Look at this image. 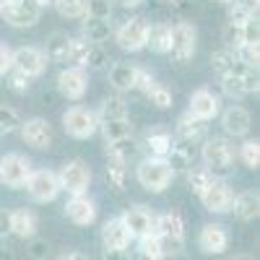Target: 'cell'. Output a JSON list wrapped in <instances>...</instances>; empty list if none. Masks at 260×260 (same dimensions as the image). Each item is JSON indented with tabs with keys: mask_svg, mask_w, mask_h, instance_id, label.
<instances>
[{
	"mask_svg": "<svg viewBox=\"0 0 260 260\" xmlns=\"http://www.w3.org/2000/svg\"><path fill=\"white\" fill-rule=\"evenodd\" d=\"M65 219L76 226H91L96 221V201L86 192L71 195V201L65 203Z\"/></svg>",
	"mask_w": 260,
	"mask_h": 260,
	"instance_id": "14",
	"label": "cell"
},
{
	"mask_svg": "<svg viewBox=\"0 0 260 260\" xmlns=\"http://www.w3.org/2000/svg\"><path fill=\"white\" fill-rule=\"evenodd\" d=\"M195 39H198V34H195V26L190 24H177L172 26V34H169V52L172 57H175L177 62H190L192 55H195Z\"/></svg>",
	"mask_w": 260,
	"mask_h": 260,
	"instance_id": "10",
	"label": "cell"
},
{
	"mask_svg": "<svg viewBox=\"0 0 260 260\" xmlns=\"http://www.w3.org/2000/svg\"><path fill=\"white\" fill-rule=\"evenodd\" d=\"M57 89L65 99H83L86 91H89V76H86V68H81V65H71V68L60 71L57 76Z\"/></svg>",
	"mask_w": 260,
	"mask_h": 260,
	"instance_id": "11",
	"label": "cell"
},
{
	"mask_svg": "<svg viewBox=\"0 0 260 260\" xmlns=\"http://www.w3.org/2000/svg\"><path fill=\"white\" fill-rule=\"evenodd\" d=\"M11 234V211L0 208V240Z\"/></svg>",
	"mask_w": 260,
	"mask_h": 260,
	"instance_id": "52",
	"label": "cell"
},
{
	"mask_svg": "<svg viewBox=\"0 0 260 260\" xmlns=\"http://www.w3.org/2000/svg\"><path fill=\"white\" fill-rule=\"evenodd\" d=\"M86 16L110 18L112 16V0H86Z\"/></svg>",
	"mask_w": 260,
	"mask_h": 260,
	"instance_id": "47",
	"label": "cell"
},
{
	"mask_svg": "<svg viewBox=\"0 0 260 260\" xmlns=\"http://www.w3.org/2000/svg\"><path fill=\"white\" fill-rule=\"evenodd\" d=\"M42 6L37 0H0V18L13 29H31L39 21Z\"/></svg>",
	"mask_w": 260,
	"mask_h": 260,
	"instance_id": "3",
	"label": "cell"
},
{
	"mask_svg": "<svg viewBox=\"0 0 260 260\" xmlns=\"http://www.w3.org/2000/svg\"><path fill=\"white\" fill-rule=\"evenodd\" d=\"M57 180H60V190H65L68 195L86 192L89 185H91V167L83 159H71V161H65L60 167Z\"/></svg>",
	"mask_w": 260,
	"mask_h": 260,
	"instance_id": "6",
	"label": "cell"
},
{
	"mask_svg": "<svg viewBox=\"0 0 260 260\" xmlns=\"http://www.w3.org/2000/svg\"><path fill=\"white\" fill-rule=\"evenodd\" d=\"M221 39H224V47H229V50H237L242 45V26L240 24H226V29H224V34H221Z\"/></svg>",
	"mask_w": 260,
	"mask_h": 260,
	"instance_id": "48",
	"label": "cell"
},
{
	"mask_svg": "<svg viewBox=\"0 0 260 260\" xmlns=\"http://www.w3.org/2000/svg\"><path fill=\"white\" fill-rule=\"evenodd\" d=\"M99 130H102V136H104V143H112V141H120V138L133 136V125H130V117L102 120V122H99Z\"/></svg>",
	"mask_w": 260,
	"mask_h": 260,
	"instance_id": "29",
	"label": "cell"
},
{
	"mask_svg": "<svg viewBox=\"0 0 260 260\" xmlns=\"http://www.w3.org/2000/svg\"><path fill=\"white\" fill-rule=\"evenodd\" d=\"M117 6H122V8H136V6H141L143 0H115Z\"/></svg>",
	"mask_w": 260,
	"mask_h": 260,
	"instance_id": "54",
	"label": "cell"
},
{
	"mask_svg": "<svg viewBox=\"0 0 260 260\" xmlns=\"http://www.w3.org/2000/svg\"><path fill=\"white\" fill-rule=\"evenodd\" d=\"M234 3H240V6L247 8L250 13H257V8H260V0H234Z\"/></svg>",
	"mask_w": 260,
	"mask_h": 260,
	"instance_id": "53",
	"label": "cell"
},
{
	"mask_svg": "<svg viewBox=\"0 0 260 260\" xmlns=\"http://www.w3.org/2000/svg\"><path fill=\"white\" fill-rule=\"evenodd\" d=\"M127 159H120V156H107V169H104V177L110 182L112 190L122 192L125 190V180H127V167H125Z\"/></svg>",
	"mask_w": 260,
	"mask_h": 260,
	"instance_id": "30",
	"label": "cell"
},
{
	"mask_svg": "<svg viewBox=\"0 0 260 260\" xmlns=\"http://www.w3.org/2000/svg\"><path fill=\"white\" fill-rule=\"evenodd\" d=\"M177 138L185 143H195V141H203L206 138V120L195 117L192 112H185L177 120Z\"/></svg>",
	"mask_w": 260,
	"mask_h": 260,
	"instance_id": "24",
	"label": "cell"
},
{
	"mask_svg": "<svg viewBox=\"0 0 260 260\" xmlns=\"http://www.w3.org/2000/svg\"><path fill=\"white\" fill-rule=\"evenodd\" d=\"M167 164L172 167V172H187L192 167V154L187 151V146H177V143H172V148L167 151Z\"/></svg>",
	"mask_w": 260,
	"mask_h": 260,
	"instance_id": "33",
	"label": "cell"
},
{
	"mask_svg": "<svg viewBox=\"0 0 260 260\" xmlns=\"http://www.w3.org/2000/svg\"><path fill=\"white\" fill-rule=\"evenodd\" d=\"M156 234L161 237L164 255L169 252H180L185 245V221L177 211H167L156 216Z\"/></svg>",
	"mask_w": 260,
	"mask_h": 260,
	"instance_id": "5",
	"label": "cell"
},
{
	"mask_svg": "<svg viewBox=\"0 0 260 260\" xmlns=\"http://www.w3.org/2000/svg\"><path fill=\"white\" fill-rule=\"evenodd\" d=\"M211 68L219 73V76H224V73L252 71V68H247V65H245L240 57H237V52L229 50V47H224V50H219V52H213V55H211Z\"/></svg>",
	"mask_w": 260,
	"mask_h": 260,
	"instance_id": "25",
	"label": "cell"
},
{
	"mask_svg": "<svg viewBox=\"0 0 260 260\" xmlns=\"http://www.w3.org/2000/svg\"><path fill=\"white\" fill-rule=\"evenodd\" d=\"M136 89H141V91L148 96V102L156 107V110H169V107H172V91L167 89L164 83H159L148 71H143V68H138Z\"/></svg>",
	"mask_w": 260,
	"mask_h": 260,
	"instance_id": "17",
	"label": "cell"
},
{
	"mask_svg": "<svg viewBox=\"0 0 260 260\" xmlns=\"http://www.w3.org/2000/svg\"><path fill=\"white\" fill-rule=\"evenodd\" d=\"M201 159L213 177H226L234 164V148L226 138H206L201 148Z\"/></svg>",
	"mask_w": 260,
	"mask_h": 260,
	"instance_id": "2",
	"label": "cell"
},
{
	"mask_svg": "<svg viewBox=\"0 0 260 260\" xmlns=\"http://www.w3.org/2000/svg\"><path fill=\"white\" fill-rule=\"evenodd\" d=\"M221 125H224V130L229 136H234V138H240V136H247L250 133V125H252V117H250V112L245 110V107H229V110L221 115Z\"/></svg>",
	"mask_w": 260,
	"mask_h": 260,
	"instance_id": "22",
	"label": "cell"
},
{
	"mask_svg": "<svg viewBox=\"0 0 260 260\" xmlns=\"http://www.w3.org/2000/svg\"><path fill=\"white\" fill-rule=\"evenodd\" d=\"M107 62H110V57H107V52L102 50V45H91L89 47V55H86L83 68L86 71H102Z\"/></svg>",
	"mask_w": 260,
	"mask_h": 260,
	"instance_id": "43",
	"label": "cell"
},
{
	"mask_svg": "<svg viewBox=\"0 0 260 260\" xmlns=\"http://www.w3.org/2000/svg\"><path fill=\"white\" fill-rule=\"evenodd\" d=\"M169 34H172V26L167 24H156V26H148V34H146V47H151V52H169Z\"/></svg>",
	"mask_w": 260,
	"mask_h": 260,
	"instance_id": "32",
	"label": "cell"
},
{
	"mask_svg": "<svg viewBox=\"0 0 260 260\" xmlns=\"http://www.w3.org/2000/svg\"><path fill=\"white\" fill-rule=\"evenodd\" d=\"M18 125H21V117H18V112L16 110H11V107H6V104H0V133H13V130H18Z\"/></svg>",
	"mask_w": 260,
	"mask_h": 260,
	"instance_id": "44",
	"label": "cell"
},
{
	"mask_svg": "<svg viewBox=\"0 0 260 260\" xmlns=\"http://www.w3.org/2000/svg\"><path fill=\"white\" fill-rule=\"evenodd\" d=\"M34 203H50L60 195V180L52 169H31V175L24 185Z\"/></svg>",
	"mask_w": 260,
	"mask_h": 260,
	"instance_id": "7",
	"label": "cell"
},
{
	"mask_svg": "<svg viewBox=\"0 0 260 260\" xmlns=\"http://www.w3.org/2000/svg\"><path fill=\"white\" fill-rule=\"evenodd\" d=\"M198 245L206 255H221L229 247V232L224 224H206L198 234Z\"/></svg>",
	"mask_w": 260,
	"mask_h": 260,
	"instance_id": "20",
	"label": "cell"
},
{
	"mask_svg": "<svg viewBox=\"0 0 260 260\" xmlns=\"http://www.w3.org/2000/svg\"><path fill=\"white\" fill-rule=\"evenodd\" d=\"M62 260H86V255H81V252H65V255H60Z\"/></svg>",
	"mask_w": 260,
	"mask_h": 260,
	"instance_id": "55",
	"label": "cell"
},
{
	"mask_svg": "<svg viewBox=\"0 0 260 260\" xmlns=\"http://www.w3.org/2000/svg\"><path fill=\"white\" fill-rule=\"evenodd\" d=\"M3 76H6V83H8L11 91H16V94H29V89H31V76H26L24 71L13 68V65H11Z\"/></svg>",
	"mask_w": 260,
	"mask_h": 260,
	"instance_id": "38",
	"label": "cell"
},
{
	"mask_svg": "<svg viewBox=\"0 0 260 260\" xmlns=\"http://www.w3.org/2000/svg\"><path fill=\"white\" fill-rule=\"evenodd\" d=\"M240 156L250 169H257L260 167V143L257 141H245L242 148H240Z\"/></svg>",
	"mask_w": 260,
	"mask_h": 260,
	"instance_id": "45",
	"label": "cell"
},
{
	"mask_svg": "<svg viewBox=\"0 0 260 260\" xmlns=\"http://www.w3.org/2000/svg\"><path fill=\"white\" fill-rule=\"evenodd\" d=\"M89 47H91L89 39H83V37H71L68 52H65V60H68L71 65H81V68H83L86 55H89Z\"/></svg>",
	"mask_w": 260,
	"mask_h": 260,
	"instance_id": "36",
	"label": "cell"
},
{
	"mask_svg": "<svg viewBox=\"0 0 260 260\" xmlns=\"http://www.w3.org/2000/svg\"><path fill=\"white\" fill-rule=\"evenodd\" d=\"M11 60H13L11 62L13 68L24 71L31 78H37V76H42L47 71V55L42 50H37V47H18V50H13Z\"/></svg>",
	"mask_w": 260,
	"mask_h": 260,
	"instance_id": "18",
	"label": "cell"
},
{
	"mask_svg": "<svg viewBox=\"0 0 260 260\" xmlns=\"http://www.w3.org/2000/svg\"><path fill=\"white\" fill-rule=\"evenodd\" d=\"M11 55H13V50L8 47V45H3V42H0V76H3L8 68H11Z\"/></svg>",
	"mask_w": 260,
	"mask_h": 260,
	"instance_id": "51",
	"label": "cell"
},
{
	"mask_svg": "<svg viewBox=\"0 0 260 260\" xmlns=\"http://www.w3.org/2000/svg\"><path fill=\"white\" fill-rule=\"evenodd\" d=\"M198 198H201V203L206 206V211H211V213H226V211L232 208L234 192H232V187L226 185L224 177H213V180L203 187V192L198 195Z\"/></svg>",
	"mask_w": 260,
	"mask_h": 260,
	"instance_id": "9",
	"label": "cell"
},
{
	"mask_svg": "<svg viewBox=\"0 0 260 260\" xmlns=\"http://www.w3.org/2000/svg\"><path fill=\"white\" fill-rule=\"evenodd\" d=\"M68 42H71L68 34L55 31V34L47 39V47H45L47 60H65V52H68Z\"/></svg>",
	"mask_w": 260,
	"mask_h": 260,
	"instance_id": "37",
	"label": "cell"
},
{
	"mask_svg": "<svg viewBox=\"0 0 260 260\" xmlns=\"http://www.w3.org/2000/svg\"><path fill=\"white\" fill-rule=\"evenodd\" d=\"M11 234L21 237V240H29L37 234V213L29 208H16L11 211Z\"/></svg>",
	"mask_w": 260,
	"mask_h": 260,
	"instance_id": "26",
	"label": "cell"
},
{
	"mask_svg": "<svg viewBox=\"0 0 260 260\" xmlns=\"http://www.w3.org/2000/svg\"><path fill=\"white\" fill-rule=\"evenodd\" d=\"M237 52V57H240L247 68H252V71H257V65H260V47L257 45H250V42H242L240 47L234 50Z\"/></svg>",
	"mask_w": 260,
	"mask_h": 260,
	"instance_id": "41",
	"label": "cell"
},
{
	"mask_svg": "<svg viewBox=\"0 0 260 260\" xmlns=\"http://www.w3.org/2000/svg\"><path fill=\"white\" fill-rule=\"evenodd\" d=\"M161 3H167V6H177L180 0H161Z\"/></svg>",
	"mask_w": 260,
	"mask_h": 260,
	"instance_id": "56",
	"label": "cell"
},
{
	"mask_svg": "<svg viewBox=\"0 0 260 260\" xmlns=\"http://www.w3.org/2000/svg\"><path fill=\"white\" fill-rule=\"evenodd\" d=\"M229 211H234V216L240 221H255L260 213V195L255 190H245L240 195H234Z\"/></svg>",
	"mask_w": 260,
	"mask_h": 260,
	"instance_id": "23",
	"label": "cell"
},
{
	"mask_svg": "<svg viewBox=\"0 0 260 260\" xmlns=\"http://www.w3.org/2000/svg\"><path fill=\"white\" fill-rule=\"evenodd\" d=\"M136 81H138V68L130 62H115L110 68V83L122 94V91H130L136 89Z\"/></svg>",
	"mask_w": 260,
	"mask_h": 260,
	"instance_id": "27",
	"label": "cell"
},
{
	"mask_svg": "<svg viewBox=\"0 0 260 260\" xmlns=\"http://www.w3.org/2000/svg\"><path fill=\"white\" fill-rule=\"evenodd\" d=\"M62 127H65V133H68L71 138L76 141H86V138H91L96 130H99V117L96 112L91 110H86V107H68L62 115Z\"/></svg>",
	"mask_w": 260,
	"mask_h": 260,
	"instance_id": "4",
	"label": "cell"
},
{
	"mask_svg": "<svg viewBox=\"0 0 260 260\" xmlns=\"http://www.w3.org/2000/svg\"><path fill=\"white\" fill-rule=\"evenodd\" d=\"M31 161L21 154H6L0 159V185H6L11 190L24 187L29 175H31Z\"/></svg>",
	"mask_w": 260,
	"mask_h": 260,
	"instance_id": "8",
	"label": "cell"
},
{
	"mask_svg": "<svg viewBox=\"0 0 260 260\" xmlns=\"http://www.w3.org/2000/svg\"><path fill=\"white\" fill-rule=\"evenodd\" d=\"M187 112H192L195 117H201V120H213L216 115L221 112V99L216 96L213 91H208V89H198V91H192V96H190V110Z\"/></svg>",
	"mask_w": 260,
	"mask_h": 260,
	"instance_id": "21",
	"label": "cell"
},
{
	"mask_svg": "<svg viewBox=\"0 0 260 260\" xmlns=\"http://www.w3.org/2000/svg\"><path fill=\"white\" fill-rule=\"evenodd\" d=\"M120 219L127 226V232H130L133 240H138V237H143V234L156 232V216L151 213L146 206H130V208H125V213L120 216Z\"/></svg>",
	"mask_w": 260,
	"mask_h": 260,
	"instance_id": "16",
	"label": "cell"
},
{
	"mask_svg": "<svg viewBox=\"0 0 260 260\" xmlns=\"http://www.w3.org/2000/svg\"><path fill=\"white\" fill-rule=\"evenodd\" d=\"M133 151H136V146H133V141H130V136H127V138H120V141H112V143H104V154H107V156L127 159Z\"/></svg>",
	"mask_w": 260,
	"mask_h": 260,
	"instance_id": "42",
	"label": "cell"
},
{
	"mask_svg": "<svg viewBox=\"0 0 260 260\" xmlns=\"http://www.w3.org/2000/svg\"><path fill=\"white\" fill-rule=\"evenodd\" d=\"M52 6L57 8V13L62 18H71V21L86 16V0H55Z\"/></svg>",
	"mask_w": 260,
	"mask_h": 260,
	"instance_id": "39",
	"label": "cell"
},
{
	"mask_svg": "<svg viewBox=\"0 0 260 260\" xmlns=\"http://www.w3.org/2000/svg\"><path fill=\"white\" fill-rule=\"evenodd\" d=\"M211 180H213V175H211L206 167H190V169H187V185H190V190H192L195 195H201L203 187H206Z\"/></svg>",
	"mask_w": 260,
	"mask_h": 260,
	"instance_id": "40",
	"label": "cell"
},
{
	"mask_svg": "<svg viewBox=\"0 0 260 260\" xmlns=\"http://www.w3.org/2000/svg\"><path fill=\"white\" fill-rule=\"evenodd\" d=\"M242 42H250V45H257L260 42V24H257V13H252V16H247L245 21H242Z\"/></svg>",
	"mask_w": 260,
	"mask_h": 260,
	"instance_id": "46",
	"label": "cell"
},
{
	"mask_svg": "<svg viewBox=\"0 0 260 260\" xmlns=\"http://www.w3.org/2000/svg\"><path fill=\"white\" fill-rule=\"evenodd\" d=\"M99 122L102 120H115V117H127V102L117 94V96H107L102 102V110H99Z\"/></svg>",
	"mask_w": 260,
	"mask_h": 260,
	"instance_id": "35",
	"label": "cell"
},
{
	"mask_svg": "<svg viewBox=\"0 0 260 260\" xmlns=\"http://www.w3.org/2000/svg\"><path fill=\"white\" fill-rule=\"evenodd\" d=\"M21 130V138H24L26 146L37 148V151H47L55 141V133H52V125L47 120H42V117H31L26 122H21L18 125Z\"/></svg>",
	"mask_w": 260,
	"mask_h": 260,
	"instance_id": "13",
	"label": "cell"
},
{
	"mask_svg": "<svg viewBox=\"0 0 260 260\" xmlns=\"http://www.w3.org/2000/svg\"><path fill=\"white\" fill-rule=\"evenodd\" d=\"M0 138H3V133H0Z\"/></svg>",
	"mask_w": 260,
	"mask_h": 260,
	"instance_id": "57",
	"label": "cell"
},
{
	"mask_svg": "<svg viewBox=\"0 0 260 260\" xmlns=\"http://www.w3.org/2000/svg\"><path fill=\"white\" fill-rule=\"evenodd\" d=\"M224 3H226V0H224Z\"/></svg>",
	"mask_w": 260,
	"mask_h": 260,
	"instance_id": "58",
	"label": "cell"
},
{
	"mask_svg": "<svg viewBox=\"0 0 260 260\" xmlns=\"http://www.w3.org/2000/svg\"><path fill=\"white\" fill-rule=\"evenodd\" d=\"M136 177H138V185L148 192H164L172 180H175V172L167 164L164 156H148L143 159L138 167H136Z\"/></svg>",
	"mask_w": 260,
	"mask_h": 260,
	"instance_id": "1",
	"label": "cell"
},
{
	"mask_svg": "<svg viewBox=\"0 0 260 260\" xmlns=\"http://www.w3.org/2000/svg\"><path fill=\"white\" fill-rule=\"evenodd\" d=\"M146 34H148V24L143 18H127L125 24L117 29L115 42L117 47L125 52H138L146 47Z\"/></svg>",
	"mask_w": 260,
	"mask_h": 260,
	"instance_id": "12",
	"label": "cell"
},
{
	"mask_svg": "<svg viewBox=\"0 0 260 260\" xmlns=\"http://www.w3.org/2000/svg\"><path fill=\"white\" fill-rule=\"evenodd\" d=\"M221 89L232 99H242L247 94H257V71H242V73H224L221 76Z\"/></svg>",
	"mask_w": 260,
	"mask_h": 260,
	"instance_id": "15",
	"label": "cell"
},
{
	"mask_svg": "<svg viewBox=\"0 0 260 260\" xmlns=\"http://www.w3.org/2000/svg\"><path fill=\"white\" fill-rule=\"evenodd\" d=\"M112 26L110 18H94V16H83V39H89L91 45H102L104 39H110Z\"/></svg>",
	"mask_w": 260,
	"mask_h": 260,
	"instance_id": "28",
	"label": "cell"
},
{
	"mask_svg": "<svg viewBox=\"0 0 260 260\" xmlns=\"http://www.w3.org/2000/svg\"><path fill=\"white\" fill-rule=\"evenodd\" d=\"M172 133H167V130H151V133L146 136V151H148V156H167V151L172 148Z\"/></svg>",
	"mask_w": 260,
	"mask_h": 260,
	"instance_id": "31",
	"label": "cell"
},
{
	"mask_svg": "<svg viewBox=\"0 0 260 260\" xmlns=\"http://www.w3.org/2000/svg\"><path fill=\"white\" fill-rule=\"evenodd\" d=\"M29 247H26V252H29V257H34V260H45V257H50V245H47V240H37V237H29Z\"/></svg>",
	"mask_w": 260,
	"mask_h": 260,
	"instance_id": "49",
	"label": "cell"
},
{
	"mask_svg": "<svg viewBox=\"0 0 260 260\" xmlns=\"http://www.w3.org/2000/svg\"><path fill=\"white\" fill-rule=\"evenodd\" d=\"M138 252L148 260H161L167 257L164 255V245H161V237L156 232H151V234H143L138 237Z\"/></svg>",
	"mask_w": 260,
	"mask_h": 260,
	"instance_id": "34",
	"label": "cell"
},
{
	"mask_svg": "<svg viewBox=\"0 0 260 260\" xmlns=\"http://www.w3.org/2000/svg\"><path fill=\"white\" fill-rule=\"evenodd\" d=\"M130 240H133V237H130V232L122 224V219H110L102 226V247L107 250V255H115V252L127 250Z\"/></svg>",
	"mask_w": 260,
	"mask_h": 260,
	"instance_id": "19",
	"label": "cell"
},
{
	"mask_svg": "<svg viewBox=\"0 0 260 260\" xmlns=\"http://www.w3.org/2000/svg\"><path fill=\"white\" fill-rule=\"evenodd\" d=\"M247 16H252V13H250L247 8H242L240 3H234V6L229 8V21H232V24H242Z\"/></svg>",
	"mask_w": 260,
	"mask_h": 260,
	"instance_id": "50",
	"label": "cell"
}]
</instances>
